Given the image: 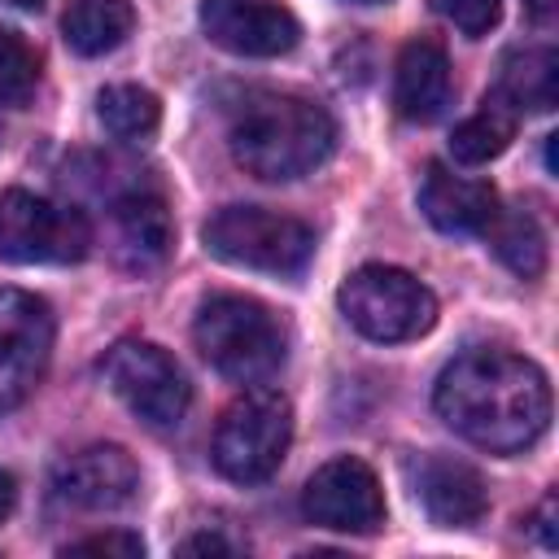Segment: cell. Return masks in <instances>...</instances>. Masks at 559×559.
Instances as JSON below:
<instances>
[{"label":"cell","mask_w":559,"mask_h":559,"mask_svg":"<svg viewBox=\"0 0 559 559\" xmlns=\"http://www.w3.org/2000/svg\"><path fill=\"white\" fill-rule=\"evenodd\" d=\"M454 92L450 79V57L437 39H411L397 52V70H393V105L402 118L411 122H432L445 114Z\"/></svg>","instance_id":"obj_15"},{"label":"cell","mask_w":559,"mask_h":559,"mask_svg":"<svg viewBox=\"0 0 559 559\" xmlns=\"http://www.w3.org/2000/svg\"><path fill=\"white\" fill-rule=\"evenodd\" d=\"M96 118L114 140H144L162 122V105L148 87L135 83H114L96 96Z\"/></svg>","instance_id":"obj_21"},{"label":"cell","mask_w":559,"mask_h":559,"mask_svg":"<svg viewBox=\"0 0 559 559\" xmlns=\"http://www.w3.org/2000/svg\"><path fill=\"white\" fill-rule=\"evenodd\" d=\"M135 9L127 0H70L61 13V35L79 57H105L127 44Z\"/></svg>","instance_id":"obj_17"},{"label":"cell","mask_w":559,"mask_h":559,"mask_svg":"<svg viewBox=\"0 0 559 559\" xmlns=\"http://www.w3.org/2000/svg\"><path fill=\"white\" fill-rule=\"evenodd\" d=\"M35 83H39V61L31 52V44L0 26V105H26L35 96Z\"/></svg>","instance_id":"obj_22"},{"label":"cell","mask_w":559,"mask_h":559,"mask_svg":"<svg viewBox=\"0 0 559 559\" xmlns=\"http://www.w3.org/2000/svg\"><path fill=\"white\" fill-rule=\"evenodd\" d=\"M354 4H384V0H354Z\"/></svg>","instance_id":"obj_30"},{"label":"cell","mask_w":559,"mask_h":559,"mask_svg":"<svg viewBox=\"0 0 559 559\" xmlns=\"http://www.w3.org/2000/svg\"><path fill=\"white\" fill-rule=\"evenodd\" d=\"M511 135H515V114L489 96L472 118H463V122L454 127L450 153H454V162H463V166H485V162H493V157L511 144Z\"/></svg>","instance_id":"obj_19"},{"label":"cell","mask_w":559,"mask_h":559,"mask_svg":"<svg viewBox=\"0 0 559 559\" xmlns=\"http://www.w3.org/2000/svg\"><path fill=\"white\" fill-rule=\"evenodd\" d=\"M179 555H231V542H223L218 533H197L179 542Z\"/></svg>","instance_id":"obj_25"},{"label":"cell","mask_w":559,"mask_h":559,"mask_svg":"<svg viewBox=\"0 0 559 559\" xmlns=\"http://www.w3.org/2000/svg\"><path fill=\"white\" fill-rule=\"evenodd\" d=\"M485 236H489L493 253L520 280L542 275V266H546V236H542V227H537L533 214H524V210H498L493 223L485 227Z\"/></svg>","instance_id":"obj_20"},{"label":"cell","mask_w":559,"mask_h":559,"mask_svg":"<svg viewBox=\"0 0 559 559\" xmlns=\"http://www.w3.org/2000/svg\"><path fill=\"white\" fill-rule=\"evenodd\" d=\"M345 319L380 345H397V341H415L437 323V297L402 266H384V262H367L358 266L341 293H336Z\"/></svg>","instance_id":"obj_6"},{"label":"cell","mask_w":559,"mask_h":559,"mask_svg":"<svg viewBox=\"0 0 559 559\" xmlns=\"http://www.w3.org/2000/svg\"><path fill=\"white\" fill-rule=\"evenodd\" d=\"M114 223H118V240L140 258V262H162L166 249H170V214H166V201L157 192H127L118 197L114 205Z\"/></svg>","instance_id":"obj_18"},{"label":"cell","mask_w":559,"mask_h":559,"mask_svg":"<svg viewBox=\"0 0 559 559\" xmlns=\"http://www.w3.org/2000/svg\"><path fill=\"white\" fill-rule=\"evenodd\" d=\"M92 223L83 210L9 188L0 197V258L17 266H66L87 258Z\"/></svg>","instance_id":"obj_7"},{"label":"cell","mask_w":559,"mask_h":559,"mask_svg":"<svg viewBox=\"0 0 559 559\" xmlns=\"http://www.w3.org/2000/svg\"><path fill=\"white\" fill-rule=\"evenodd\" d=\"M231 157L266 183L310 175L336 148V122L323 105L293 92H245L227 122Z\"/></svg>","instance_id":"obj_2"},{"label":"cell","mask_w":559,"mask_h":559,"mask_svg":"<svg viewBox=\"0 0 559 559\" xmlns=\"http://www.w3.org/2000/svg\"><path fill=\"white\" fill-rule=\"evenodd\" d=\"M419 210L437 231L472 236V231H485L493 223L498 192L485 179H467V175H454L450 166L432 162L424 170V183H419Z\"/></svg>","instance_id":"obj_13"},{"label":"cell","mask_w":559,"mask_h":559,"mask_svg":"<svg viewBox=\"0 0 559 559\" xmlns=\"http://www.w3.org/2000/svg\"><path fill=\"white\" fill-rule=\"evenodd\" d=\"M555 83H559V57L555 48H515L507 52L498 83H493V100L507 105L511 114H546L555 105Z\"/></svg>","instance_id":"obj_16"},{"label":"cell","mask_w":559,"mask_h":559,"mask_svg":"<svg viewBox=\"0 0 559 559\" xmlns=\"http://www.w3.org/2000/svg\"><path fill=\"white\" fill-rule=\"evenodd\" d=\"M13 507H17V480L0 467V524L13 515Z\"/></svg>","instance_id":"obj_27"},{"label":"cell","mask_w":559,"mask_h":559,"mask_svg":"<svg viewBox=\"0 0 559 559\" xmlns=\"http://www.w3.org/2000/svg\"><path fill=\"white\" fill-rule=\"evenodd\" d=\"M524 9H528L537 22H550V13H555V0H524Z\"/></svg>","instance_id":"obj_28"},{"label":"cell","mask_w":559,"mask_h":559,"mask_svg":"<svg viewBox=\"0 0 559 559\" xmlns=\"http://www.w3.org/2000/svg\"><path fill=\"white\" fill-rule=\"evenodd\" d=\"M415 493H419L428 520L441 528H472L489 507L480 472L467 467L463 459H445V454H424L415 463Z\"/></svg>","instance_id":"obj_14"},{"label":"cell","mask_w":559,"mask_h":559,"mask_svg":"<svg viewBox=\"0 0 559 559\" xmlns=\"http://www.w3.org/2000/svg\"><path fill=\"white\" fill-rule=\"evenodd\" d=\"M192 341H197L201 358L236 384H262L288 358L284 323L262 301L240 297V293H218V297L201 301Z\"/></svg>","instance_id":"obj_3"},{"label":"cell","mask_w":559,"mask_h":559,"mask_svg":"<svg viewBox=\"0 0 559 559\" xmlns=\"http://www.w3.org/2000/svg\"><path fill=\"white\" fill-rule=\"evenodd\" d=\"M432 406L463 441L489 454H520L550 424V384L524 354L467 349L437 376Z\"/></svg>","instance_id":"obj_1"},{"label":"cell","mask_w":559,"mask_h":559,"mask_svg":"<svg viewBox=\"0 0 559 559\" xmlns=\"http://www.w3.org/2000/svg\"><path fill=\"white\" fill-rule=\"evenodd\" d=\"M293 441V406L275 389L236 397L214 428V467L231 485H262L280 472Z\"/></svg>","instance_id":"obj_5"},{"label":"cell","mask_w":559,"mask_h":559,"mask_svg":"<svg viewBox=\"0 0 559 559\" xmlns=\"http://www.w3.org/2000/svg\"><path fill=\"white\" fill-rule=\"evenodd\" d=\"M4 4H13V9H26V13H35L44 0H4Z\"/></svg>","instance_id":"obj_29"},{"label":"cell","mask_w":559,"mask_h":559,"mask_svg":"<svg viewBox=\"0 0 559 559\" xmlns=\"http://www.w3.org/2000/svg\"><path fill=\"white\" fill-rule=\"evenodd\" d=\"M201 236L218 262L262 271V275H284V280L301 275L314 258V231L301 218L275 214L262 205H223Z\"/></svg>","instance_id":"obj_4"},{"label":"cell","mask_w":559,"mask_h":559,"mask_svg":"<svg viewBox=\"0 0 559 559\" xmlns=\"http://www.w3.org/2000/svg\"><path fill=\"white\" fill-rule=\"evenodd\" d=\"M52 358V310L44 297L0 288V415L22 406Z\"/></svg>","instance_id":"obj_9"},{"label":"cell","mask_w":559,"mask_h":559,"mask_svg":"<svg viewBox=\"0 0 559 559\" xmlns=\"http://www.w3.org/2000/svg\"><path fill=\"white\" fill-rule=\"evenodd\" d=\"M537 533H542L546 546H559V537H555V493H546L542 507H537Z\"/></svg>","instance_id":"obj_26"},{"label":"cell","mask_w":559,"mask_h":559,"mask_svg":"<svg viewBox=\"0 0 559 559\" xmlns=\"http://www.w3.org/2000/svg\"><path fill=\"white\" fill-rule=\"evenodd\" d=\"M432 9L463 35H489L502 17V0H432Z\"/></svg>","instance_id":"obj_23"},{"label":"cell","mask_w":559,"mask_h":559,"mask_svg":"<svg viewBox=\"0 0 559 559\" xmlns=\"http://www.w3.org/2000/svg\"><path fill=\"white\" fill-rule=\"evenodd\" d=\"M201 31L236 57H284L301 39V22L280 0H205Z\"/></svg>","instance_id":"obj_11"},{"label":"cell","mask_w":559,"mask_h":559,"mask_svg":"<svg viewBox=\"0 0 559 559\" xmlns=\"http://www.w3.org/2000/svg\"><path fill=\"white\" fill-rule=\"evenodd\" d=\"M66 555H118V559H140L144 542L135 533H92L66 546Z\"/></svg>","instance_id":"obj_24"},{"label":"cell","mask_w":559,"mask_h":559,"mask_svg":"<svg viewBox=\"0 0 559 559\" xmlns=\"http://www.w3.org/2000/svg\"><path fill=\"white\" fill-rule=\"evenodd\" d=\"M135 489H140V467L122 445H87L66 463H57L52 472V493L79 511L127 507Z\"/></svg>","instance_id":"obj_12"},{"label":"cell","mask_w":559,"mask_h":559,"mask_svg":"<svg viewBox=\"0 0 559 559\" xmlns=\"http://www.w3.org/2000/svg\"><path fill=\"white\" fill-rule=\"evenodd\" d=\"M301 511L310 524L332 528V533H376L384 524V489L362 459L345 454V459L323 463L306 480Z\"/></svg>","instance_id":"obj_10"},{"label":"cell","mask_w":559,"mask_h":559,"mask_svg":"<svg viewBox=\"0 0 559 559\" xmlns=\"http://www.w3.org/2000/svg\"><path fill=\"white\" fill-rule=\"evenodd\" d=\"M105 380L148 428H179L192 406L183 367L153 341H118L105 358Z\"/></svg>","instance_id":"obj_8"}]
</instances>
